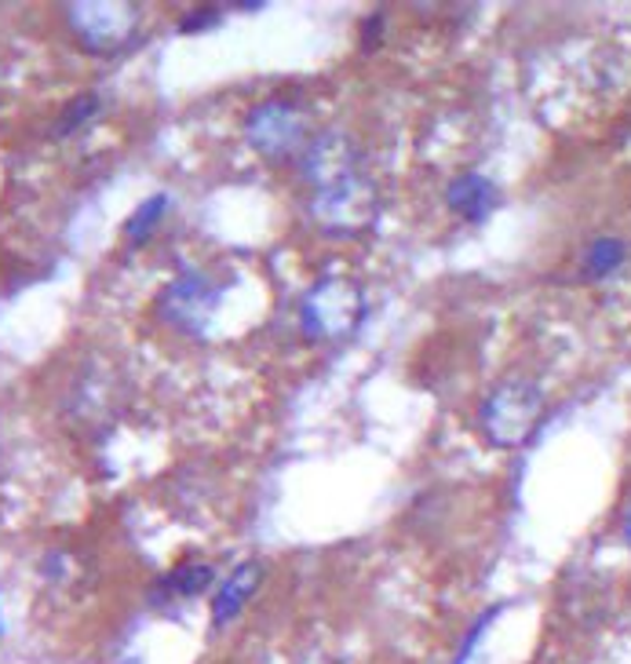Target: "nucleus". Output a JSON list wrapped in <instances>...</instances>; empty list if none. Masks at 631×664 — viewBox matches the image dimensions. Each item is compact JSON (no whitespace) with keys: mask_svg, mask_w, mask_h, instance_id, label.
I'll use <instances>...</instances> for the list:
<instances>
[{"mask_svg":"<svg viewBox=\"0 0 631 664\" xmlns=\"http://www.w3.org/2000/svg\"><path fill=\"white\" fill-rule=\"evenodd\" d=\"M245 128H248L253 147L264 150L267 158L292 154V150L303 143V136H307V121H303V114L292 103H278V100L256 106Z\"/></svg>","mask_w":631,"mask_h":664,"instance_id":"obj_3","label":"nucleus"},{"mask_svg":"<svg viewBox=\"0 0 631 664\" xmlns=\"http://www.w3.org/2000/svg\"><path fill=\"white\" fill-rule=\"evenodd\" d=\"M212 300H215V292L205 286L201 278H183L168 289L165 303H161V314H165L168 322H176L179 329L198 333L201 325L209 322Z\"/></svg>","mask_w":631,"mask_h":664,"instance_id":"obj_4","label":"nucleus"},{"mask_svg":"<svg viewBox=\"0 0 631 664\" xmlns=\"http://www.w3.org/2000/svg\"><path fill=\"white\" fill-rule=\"evenodd\" d=\"M628 264V242L620 237H595L581 256V275L584 278H609Z\"/></svg>","mask_w":631,"mask_h":664,"instance_id":"obj_8","label":"nucleus"},{"mask_svg":"<svg viewBox=\"0 0 631 664\" xmlns=\"http://www.w3.org/2000/svg\"><path fill=\"white\" fill-rule=\"evenodd\" d=\"M165 209H168V198L165 194H154L150 201H143L136 209V215L128 220V226H125V237L132 245H139V242H147L150 234H154V226L165 220Z\"/></svg>","mask_w":631,"mask_h":664,"instance_id":"obj_10","label":"nucleus"},{"mask_svg":"<svg viewBox=\"0 0 631 664\" xmlns=\"http://www.w3.org/2000/svg\"><path fill=\"white\" fill-rule=\"evenodd\" d=\"M365 314L362 292H358L351 281L329 278L322 286H314V292L303 300V329H307L314 340H329V336H343L358 329Z\"/></svg>","mask_w":631,"mask_h":664,"instance_id":"obj_2","label":"nucleus"},{"mask_svg":"<svg viewBox=\"0 0 631 664\" xmlns=\"http://www.w3.org/2000/svg\"><path fill=\"white\" fill-rule=\"evenodd\" d=\"M125 664H143V661H125Z\"/></svg>","mask_w":631,"mask_h":664,"instance_id":"obj_13","label":"nucleus"},{"mask_svg":"<svg viewBox=\"0 0 631 664\" xmlns=\"http://www.w3.org/2000/svg\"><path fill=\"white\" fill-rule=\"evenodd\" d=\"M445 201H449L453 212H460L464 220H486L489 212L500 205V194L496 187L489 183L486 176H478V172H464V176H456L449 183V190H445Z\"/></svg>","mask_w":631,"mask_h":664,"instance_id":"obj_5","label":"nucleus"},{"mask_svg":"<svg viewBox=\"0 0 631 664\" xmlns=\"http://www.w3.org/2000/svg\"><path fill=\"white\" fill-rule=\"evenodd\" d=\"M209 584H212V570L205 562H183V566H176V570L165 576V592H172L176 598L201 595Z\"/></svg>","mask_w":631,"mask_h":664,"instance_id":"obj_9","label":"nucleus"},{"mask_svg":"<svg viewBox=\"0 0 631 664\" xmlns=\"http://www.w3.org/2000/svg\"><path fill=\"white\" fill-rule=\"evenodd\" d=\"M256 584H259V566L256 562L237 566V570L220 584V595H215V603H212L215 625H226V620H234L242 614V606L248 603V595L256 592Z\"/></svg>","mask_w":631,"mask_h":664,"instance_id":"obj_6","label":"nucleus"},{"mask_svg":"<svg viewBox=\"0 0 631 664\" xmlns=\"http://www.w3.org/2000/svg\"><path fill=\"white\" fill-rule=\"evenodd\" d=\"M73 12H81L84 19H95V26L81 30L84 40L95 48H110V45H121V37L128 34L132 26V12L128 8H110V4H78Z\"/></svg>","mask_w":631,"mask_h":664,"instance_id":"obj_7","label":"nucleus"},{"mask_svg":"<svg viewBox=\"0 0 631 664\" xmlns=\"http://www.w3.org/2000/svg\"><path fill=\"white\" fill-rule=\"evenodd\" d=\"M628 540H631V515H628Z\"/></svg>","mask_w":631,"mask_h":664,"instance_id":"obj_12","label":"nucleus"},{"mask_svg":"<svg viewBox=\"0 0 631 664\" xmlns=\"http://www.w3.org/2000/svg\"><path fill=\"white\" fill-rule=\"evenodd\" d=\"M92 110H95L92 95H84V100L78 103V110H73V106H70V114H67V117H62V121H59V132H70V125H81L84 117H89Z\"/></svg>","mask_w":631,"mask_h":664,"instance_id":"obj_11","label":"nucleus"},{"mask_svg":"<svg viewBox=\"0 0 631 664\" xmlns=\"http://www.w3.org/2000/svg\"><path fill=\"white\" fill-rule=\"evenodd\" d=\"M544 398L540 391L526 380H511L496 387L482 406V428L493 445H518L526 442L540 420Z\"/></svg>","mask_w":631,"mask_h":664,"instance_id":"obj_1","label":"nucleus"}]
</instances>
